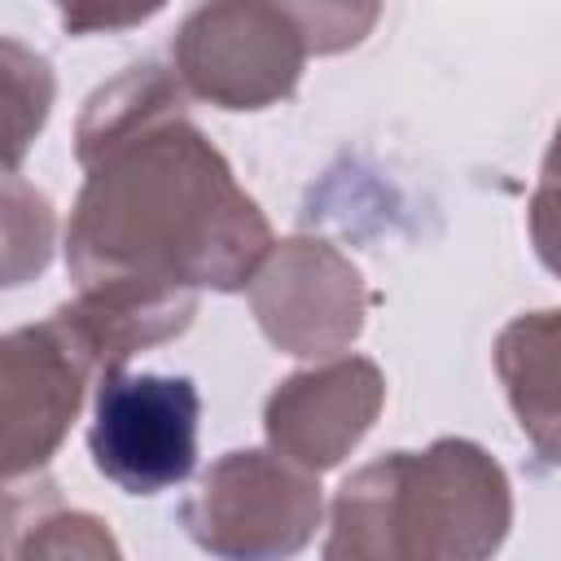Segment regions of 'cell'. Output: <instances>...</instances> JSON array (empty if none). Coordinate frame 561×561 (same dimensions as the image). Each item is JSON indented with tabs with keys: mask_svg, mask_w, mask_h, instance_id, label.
Returning a JSON list of instances; mask_svg holds the SVG:
<instances>
[{
	"mask_svg": "<svg viewBox=\"0 0 561 561\" xmlns=\"http://www.w3.org/2000/svg\"><path fill=\"white\" fill-rule=\"evenodd\" d=\"M53 254V206L18 171H4V285L39 276Z\"/></svg>",
	"mask_w": 561,
	"mask_h": 561,
	"instance_id": "cell-11",
	"label": "cell"
},
{
	"mask_svg": "<svg viewBox=\"0 0 561 561\" xmlns=\"http://www.w3.org/2000/svg\"><path fill=\"white\" fill-rule=\"evenodd\" d=\"M513 526V486L473 438L386 451L342 478L324 539L329 561H482Z\"/></svg>",
	"mask_w": 561,
	"mask_h": 561,
	"instance_id": "cell-2",
	"label": "cell"
},
{
	"mask_svg": "<svg viewBox=\"0 0 561 561\" xmlns=\"http://www.w3.org/2000/svg\"><path fill=\"white\" fill-rule=\"evenodd\" d=\"M4 96H9V140H4V162L18 171L26 145L48 118L53 105V70L39 53L22 48L18 39H4Z\"/></svg>",
	"mask_w": 561,
	"mask_h": 561,
	"instance_id": "cell-12",
	"label": "cell"
},
{
	"mask_svg": "<svg viewBox=\"0 0 561 561\" xmlns=\"http://www.w3.org/2000/svg\"><path fill=\"white\" fill-rule=\"evenodd\" d=\"M386 403V377L364 355H329L285 377L263 403L267 443L294 465L324 473L337 469L373 430Z\"/></svg>",
	"mask_w": 561,
	"mask_h": 561,
	"instance_id": "cell-8",
	"label": "cell"
},
{
	"mask_svg": "<svg viewBox=\"0 0 561 561\" xmlns=\"http://www.w3.org/2000/svg\"><path fill=\"white\" fill-rule=\"evenodd\" d=\"M302 31L307 53L333 57L364 44L381 18V0H276Z\"/></svg>",
	"mask_w": 561,
	"mask_h": 561,
	"instance_id": "cell-13",
	"label": "cell"
},
{
	"mask_svg": "<svg viewBox=\"0 0 561 561\" xmlns=\"http://www.w3.org/2000/svg\"><path fill=\"white\" fill-rule=\"evenodd\" d=\"M526 228H530V245L539 263L552 276H561V175L539 171V184L526 206Z\"/></svg>",
	"mask_w": 561,
	"mask_h": 561,
	"instance_id": "cell-16",
	"label": "cell"
},
{
	"mask_svg": "<svg viewBox=\"0 0 561 561\" xmlns=\"http://www.w3.org/2000/svg\"><path fill=\"white\" fill-rule=\"evenodd\" d=\"M88 359L70 346V337L57 329V320L22 324L4 333L0 342V465L4 478L18 482L26 473H39L61 438L70 434L83 390Z\"/></svg>",
	"mask_w": 561,
	"mask_h": 561,
	"instance_id": "cell-7",
	"label": "cell"
},
{
	"mask_svg": "<svg viewBox=\"0 0 561 561\" xmlns=\"http://www.w3.org/2000/svg\"><path fill=\"white\" fill-rule=\"evenodd\" d=\"M83 188L66 224L79 280L145 276L184 289H250L272 254V224L228 158L184 110L149 114L79 153Z\"/></svg>",
	"mask_w": 561,
	"mask_h": 561,
	"instance_id": "cell-1",
	"label": "cell"
},
{
	"mask_svg": "<svg viewBox=\"0 0 561 561\" xmlns=\"http://www.w3.org/2000/svg\"><path fill=\"white\" fill-rule=\"evenodd\" d=\"M491 359L517 430L548 465H561V307L513 316Z\"/></svg>",
	"mask_w": 561,
	"mask_h": 561,
	"instance_id": "cell-10",
	"label": "cell"
},
{
	"mask_svg": "<svg viewBox=\"0 0 561 561\" xmlns=\"http://www.w3.org/2000/svg\"><path fill=\"white\" fill-rule=\"evenodd\" d=\"M250 307L263 337L298 359L346 351L368 316L359 267L320 237L276 241L250 280Z\"/></svg>",
	"mask_w": 561,
	"mask_h": 561,
	"instance_id": "cell-6",
	"label": "cell"
},
{
	"mask_svg": "<svg viewBox=\"0 0 561 561\" xmlns=\"http://www.w3.org/2000/svg\"><path fill=\"white\" fill-rule=\"evenodd\" d=\"M202 394L188 377L114 368L96 386L88 451L105 482L127 495L180 486L197 465Z\"/></svg>",
	"mask_w": 561,
	"mask_h": 561,
	"instance_id": "cell-5",
	"label": "cell"
},
{
	"mask_svg": "<svg viewBox=\"0 0 561 561\" xmlns=\"http://www.w3.org/2000/svg\"><path fill=\"white\" fill-rule=\"evenodd\" d=\"M197 316V289L145 280V276H101L79 280L75 298L53 311L57 329L88 359L96 377L123 368L136 351L180 337Z\"/></svg>",
	"mask_w": 561,
	"mask_h": 561,
	"instance_id": "cell-9",
	"label": "cell"
},
{
	"mask_svg": "<svg viewBox=\"0 0 561 561\" xmlns=\"http://www.w3.org/2000/svg\"><path fill=\"white\" fill-rule=\"evenodd\" d=\"M31 526H35L31 539H18L9 548L13 557H118L114 535L92 513L53 508V513H35Z\"/></svg>",
	"mask_w": 561,
	"mask_h": 561,
	"instance_id": "cell-14",
	"label": "cell"
},
{
	"mask_svg": "<svg viewBox=\"0 0 561 561\" xmlns=\"http://www.w3.org/2000/svg\"><path fill=\"white\" fill-rule=\"evenodd\" d=\"M66 35H101V31H127L162 13L167 0H53Z\"/></svg>",
	"mask_w": 561,
	"mask_h": 561,
	"instance_id": "cell-15",
	"label": "cell"
},
{
	"mask_svg": "<svg viewBox=\"0 0 561 561\" xmlns=\"http://www.w3.org/2000/svg\"><path fill=\"white\" fill-rule=\"evenodd\" d=\"M184 92L219 110H267L294 96L307 39L276 0H206L171 44Z\"/></svg>",
	"mask_w": 561,
	"mask_h": 561,
	"instance_id": "cell-4",
	"label": "cell"
},
{
	"mask_svg": "<svg viewBox=\"0 0 561 561\" xmlns=\"http://www.w3.org/2000/svg\"><path fill=\"white\" fill-rule=\"evenodd\" d=\"M320 473L294 465L289 456L241 447L219 456L193 500L184 504V526L197 548L228 561L294 557L311 543L324 500Z\"/></svg>",
	"mask_w": 561,
	"mask_h": 561,
	"instance_id": "cell-3",
	"label": "cell"
},
{
	"mask_svg": "<svg viewBox=\"0 0 561 561\" xmlns=\"http://www.w3.org/2000/svg\"><path fill=\"white\" fill-rule=\"evenodd\" d=\"M539 171L561 175V123H557V131H552V145H548V153H543V167H539Z\"/></svg>",
	"mask_w": 561,
	"mask_h": 561,
	"instance_id": "cell-17",
	"label": "cell"
}]
</instances>
